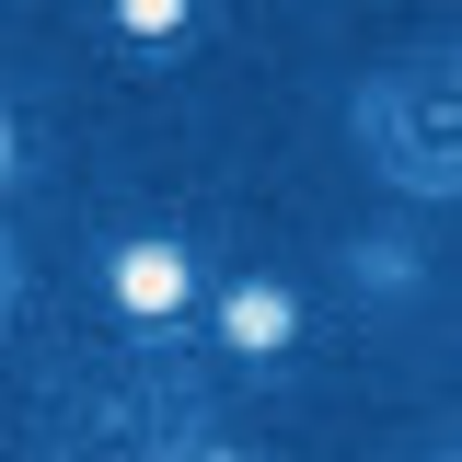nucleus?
Listing matches in <instances>:
<instances>
[{
	"instance_id": "6",
	"label": "nucleus",
	"mask_w": 462,
	"mask_h": 462,
	"mask_svg": "<svg viewBox=\"0 0 462 462\" xmlns=\"http://www.w3.org/2000/svg\"><path fill=\"white\" fill-rule=\"evenodd\" d=\"M346 278L370 289V300H416V289H428V254H416L404 231H358V243H346Z\"/></svg>"
},
{
	"instance_id": "5",
	"label": "nucleus",
	"mask_w": 462,
	"mask_h": 462,
	"mask_svg": "<svg viewBox=\"0 0 462 462\" xmlns=\"http://www.w3.org/2000/svg\"><path fill=\"white\" fill-rule=\"evenodd\" d=\"M105 23L127 35V58H151V69H162V58H185V35H197L208 12H197V0H116Z\"/></svg>"
},
{
	"instance_id": "4",
	"label": "nucleus",
	"mask_w": 462,
	"mask_h": 462,
	"mask_svg": "<svg viewBox=\"0 0 462 462\" xmlns=\"http://www.w3.org/2000/svg\"><path fill=\"white\" fill-rule=\"evenodd\" d=\"M208 336H220L231 358H289V346H300V289L289 278H231Z\"/></svg>"
},
{
	"instance_id": "7",
	"label": "nucleus",
	"mask_w": 462,
	"mask_h": 462,
	"mask_svg": "<svg viewBox=\"0 0 462 462\" xmlns=\"http://www.w3.org/2000/svg\"><path fill=\"white\" fill-rule=\"evenodd\" d=\"M185 462H266V451H243V439H197Z\"/></svg>"
},
{
	"instance_id": "9",
	"label": "nucleus",
	"mask_w": 462,
	"mask_h": 462,
	"mask_svg": "<svg viewBox=\"0 0 462 462\" xmlns=\"http://www.w3.org/2000/svg\"><path fill=\"white\" fill-rule=\"evenodd\" d=\"M0 300H12V254H0Z\"/></svg>"
},
{
	"instance_id": "8",
	"label": "nucleus",
	"mask_w": 462,
	"mask_h": 462,
	"mask_svg": "<svg viewBox=\"0 0 462 462\" xmlns=\"http://www.w3.org/2000/svg\"><path fill=\"white\" fill-rule=\"evenodd\" d=\"M0 185H12V116H0Z\"/></svg>"
},
{
	"instance_id": "3",
	"label": "nucleus",
	"mask_w": 462,
	"mask_h": 462,
	"mask_svg": "<svg viewBox=\"0 0 462 462\" xmlns=\"http://www.w3.org/2000/svg\"><path fill=\"white\" fill-rule=\"evenodd\" d=\"M105 300H116V324L162 336L173 312L197 300V254H185V231H116V243H105Z\"/></svg>"
},
{
	"instance_id": "2",
	"label": "nucleus",
	"mask_w": 462,
	"mask_h": 462,
	"mask_svg": "<svg viewBox=\"0 0 462 462\" xmlns=\"http://www.w3.org/2000/svg\"><path fill=\"white\" fill-rule=\"evenodd\" d=\"M346 139H358V162L382 173L393 197L451 208L462 197V81H451V58H428V69H370L358 105H346Z\"/></svg>"
},
{
	"instance_id": "1",
	"label": "nucleus",
	"mask_w": 462,
	"mask_h": 462,
	"mask_svg": "<svg viewBox=\"0 0 462 462\" xmlns=\"http://www.w3.org/2000/svg\"><path fill=\"white\" fill-rule=\"evenodd\" d=\"M208 382L173 358H81L35 416V462H185L208 428Z\"/></svg>"
}]
</instances>
